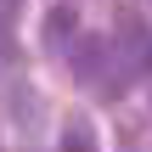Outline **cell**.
Returning <instances> with one entry per match:
<instances>
[{
  "label": "cell",
  "mask_w": 152,
  "mask_h": 152,
  "mask_svg": "<svg viewBox=\"0 0 152 152\" xmlns=\"http://www.w3.org/2000/svg\"><path fill=\"white\" fill-rule=\"evenodd\" d=\"M73 39H79V11H73L68 0H56V6L45 11V23H39V45H45L51 56H68Z\"/></svg>",
  "instance_id": "6da1fadb"
},
{
  "label": "cell",
  "mask_w": 152,
  "mask_h": 152,
  "mask_svg": "<svg viewBox=\"0 0 152 152\" xmlns=\"http://www.w3.org/2000/svg\"><path fill=\"white\" fill-rule=\"evenodd\" d=\"M62 147H68V152H96V141H90V118H68Z\"/></svg>",
  "instance_id": "7a4b0ae2"
}]
</instances>
